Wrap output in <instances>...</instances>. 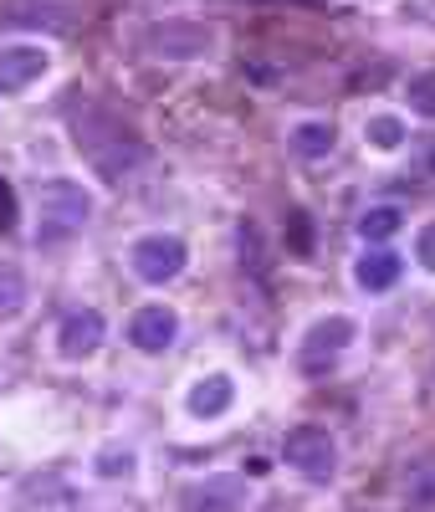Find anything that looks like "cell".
Returning <instances> with one entry per match:
<instances>
[{
  "mask_svg": "<svg viewBox=\"0 0 435 512\" xmlns=\"http://www.w3.org/2000/svg\"><path fill=\"white\" fill-rule=\"evenodd\" d=\"M26 308V277L16 262H0V318H16Z\"/></svg>",
  "mask_w": 435,
  "mask_h": 512,
  "instance_id": "obj_17",
  "label": "cell"
},
{
  "mask_svg": "<svg viewBox=\"0 0 435 512\" xmlns=\"http://www.w3.org/2000/svg\"><path fill=\"white\" fill-rule=\"evenodd\" d=\"M185 262H190L185 241H180V236H169V231L139 236L134 246H128V267H134V277H139V282H149V287L174 282V277L185 272Z\"/></svg>",
  "mask_w": 435,
  "mask_h": 512,
  "instance_id": "obj_5",
  "label": "cell"
},
{
  "mask_svg": "<svg viewBox=\"0 0 435 512\" xmlns=\"http://www.w3.org/2000/svg\"><path fill=\"white\" fill-rule=\"evenodd\" d=\"M6 26H47V31H67L77 21V6L72 0H16V6H6V16H0Z\"/></svg>",
  "mask_w": 435,
  "mask_h": 512,
  "instance_id": "obj_11",
  "label": "cell"
},
{
  "mask_svg": "<svg viewBox=\"0 0 435 512\" xmlns=\"http://www.w3.org/2000/svg\"><path fill=\"white\" fill-rule=\"evenodd\" d=\"M149 52L159 57V62H195V57H205L210 52V26L205 21H195V16H169V21H159L149 36Z\"/></svg>",
  "mask_w": 435,
  "mask_h": 512,
  "instance_id": "obj_6",
  "label": "cell"
},
{
  "mask_svg": "<svg viewBox=\"0 0 435 512\" xmlns=\"http://www.w3.org/2000/svg\"><path fill=\"white\" fill-rule=\"evenodd\" d=\"M67 123H72L77 149L87 154V164H93L103 180H123L128 169L144 159V139H139L118 113H108V108L93 103V98H77L72 113H67Z\"/></svg>",
  "mask_w": 435,
  "mask_h": 512,
  "instance_id": "obj_1",
  "label": "cell"
},
{
  "mask_svg": "<svg viewBox=\"0 0 435 512\" xmlns=\"http://www.w3.org/2000/svg\"><path fill=\"white\" fill-rule=\"evenodd\" d=\"M87 221H93V195H87V185H77L67 175L41 180V190H36V236L41 241H67Z\"/></svg>",
  "mask_w": 435,
  "mask_h": 512,
  "instance_id": "obj_2",
  "label": "cell"
},
{
  "mask_svg": "<svg viewBox=\"0 0 435 512\" xmlns=\"http://www.w3.org/2000/svg\"><path fill=\"white\" fill-rule=\"evenodd\" d=\"M400 272H405V262H400L395 251H364L359 267H354V282L364 292H389V287L400 282Z\"/></svg>",
  "mask_w": 435,
  "mask_h": 512,
  "instance_id": "obj_13",
  "label": "cell"
},
{
  "mask_svg": "<svg viewBox=\"0 0 435 512\" xmlns=\"http://www.w3.org/2000/svg\"><path fill=\"white\" fill-rule=\"evenodd\" d=\"M185 405H190L195 420H221V415L236 405V379H231V374H205V379H195L190 395H185Z\"/></svg>",
  "mask_w": 435,
  "mask_h": 512,
  "instance_id": "obj_10",
  "label": "cell"
},
{
  "mask_svg": "<svg viewBox=\"0 0 435 512\" xmlns=\"http://www.w3.org/2000/svg\"><path fill=\"white\" fill-rule=\"evenodd\" d=\"M47 52L41 47H6L0 52V93H21L36 77H47Z\"/></svg>",
  "mask_w": 435,
  "mask_h": 512,
  "instance_id": "obj_12",
  "label": "cell"
},
{
  "mask_svg": "<svg viewBox=\"0 0 435 512\" xmlns=\"http://www.w3.org/2000/svg\"><path fill=\"white\" fill-rule=\"evenodd\" d=\"M415 262H420L425 272H435V221H425V226L415 231Z\"/></svg>",
  "mask_w": 435,
  "mask_h": 512,
  "instance_id": "obj_22",
  "label": "cell"
},
{
  "mask_svg": "<svg viewBox=\"0 0 435 512\" xmlns=\"http://www.w3.org/2000/svg\"><path fill=\"white\" fill-rule=\"evenodd\" d=\"M16 221H21V200H16L11 180L0 175V231H16Z\"/></svg>",
  "mask_w": 435,
  "mask_h": 512,
  "instance_id": "obj_21",
  "label": "cell"
},
{
  "mask_svg": "<svg viewBox=\"0 0 435 512\" xmlns=\"http://www.w3.org/2000/svg\"><path fill=\"white\" fill-rule=\"evenodd\" d=\"M174 338H180V313L164 303H144L134 318H128V344L144 354H164Z\"/></svg>",
  "mask_w": 435,
  "mask_h": 512,
  "instance_id": "obj_9",
  "label": "cell"
},
{
  "mask_svg": "<svg viewBox=\"0 0 435 512\" xmlns=\"http://www.w3.org/2000/svg\"><path fill=\"white\" fill-rule=\"evenodd\" d=\"M405 134H410V128H405V118H395V113H374V118L364 123V139H369L379 154H395V149L405 144Z\"/></svg>",
  "mask_w": 435,
  "mask_h": 512,
  "instance_id": "obj_16",
  "label": "cell"
},
{
  "mask_svg": "<svg viewBox=\"0 0 435 512\" xmlns=\"http://www.w3.org/2000/svg\"><path fill=\"white\" fill-rule=\"evenodd\" d=\"M405 103L420 113V118H435V67L430 72H415L405 82Z\"/></svg>",
  "mask_w": 435,
  "mask_h": 512,
  "instance_id": "obj_20",
  "label": "cell"
},
{
  "mask_svg": "<svg viewBox=\"0 0 435 512\" xmlns=\"http://www.w3.org/2000/svg\"><path fill=\"white\" fill-rule=\"evenodd\" d=\"M180 512H246V477L215 472L205 482H190L180 492Z\"/></svg>",
  "mask_w": 435,
  "mask_h": 512,
  "instance_id": "obj_7",
  "label": "cell"
},
{
  "mask_svg": "<svg viewBox=\"0 0 435 512\" xmlns=\"http://www.w3.org/2000/svg\"><path fill=\"white\" fill-rule=\"evenodd\" d=\"M354 318L348 313H328L318 318L308 333H302V344H297V369L308 374V379H323L328 369H338V359L348 354V344H354Z\"/></svg>",
  "mask_w": 435,
  "mask_h": 512,
  "instance_id": "obj_3",
  "label": "cell"
},
{
  "mask_svg": "<svg viewBox=\"0 0 435 512\" xmlns=\"http://www.w3.org/2000/svg\"><path fill=\"white\" fill-rule=\"evenodd\" d=\"M405 507L410 512H435V456H420L405 472Z\"/></svg>",
  "mask_w": 435,
  "mask_h": 512,
  "instance_id": "obj_14",
  "label": "cell"
},
{
  "mask_svg": "<svg viewBox=\"0 0 435 512\" xmlns=\"http://www.w3.org/2000/svg\"><path fill=\"white\" fill-rule=\"evenodd\" d=\"M93 472H103V477H134L139 472V451L134 446H103L93 456Z\"/></svg>",
  "mask_w": 435,
  "mask_h": 512,
  "instance_id": "obj_18",
  "label": "cell"
},
{
  "mask_svg": "<svg viewBox=\"0 0 435 512\" xmlns=\"http://www.w3.org/2000/svg\"><path fill=\"white\" fill-rule=\"evenodd\" d=\"M287 144H292L297 159H323L333 149V128L328 123H297L292 134H287Z\"/></svg>",
  "mask_w": 435,
  "mask_h": 512,
  "instance_id": "obj_15",
  "label": "cell"
},
{
  "mask_svg": "<svg viewBox=\"0 0 435 512\" xmlns=\"http://www.w3.org/2000/svg\"><path fill=\"white\" fill-rule=\"evenodd\" d=\"M405 226V216L395 205H374V210H364V221H359V231H364V241H389Z\"/></svg>",
  "mask_w": 435,
  "mask_h": 512,
  "instance_id": "obj_19",
  "label": "cell"
},
{
  "mask_svg": "<svg viewBox=\"0 0 435 512\" xmlns=\"http://www.w3.org/2000/svg\"><path fill=\"white\" fill-rule=\"evenodd\" d=\"M103 338H108V323H103V313L98 308H72L62 323H57V349H62V359H93L98 349H103Z\"/></svg>",
  "mask_w": 435,
  "mask_h": 512,
  "instance_id": "obj_8",
  "label": "cell"
},
{
  "mask_svg": "<svg viewBox=\"0 0 435 512\" xmlns=\"http://www.w3.org/2000/svg\"><path fill=\"white\" fill-rule=\"evenodd\" d=\"M282 461L292 472H302L308 482H333L338 477V441L323 431V425H297L282 441Z\"/></svg>",
  "mask_w": 435,
  "mask_h": 512,
  "instance_id": "obj_4",
  "label": "cell"
}]
</instances>
